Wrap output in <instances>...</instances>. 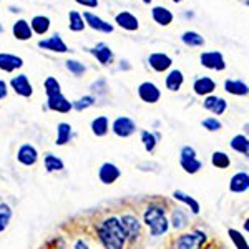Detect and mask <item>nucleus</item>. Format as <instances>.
<instances>
[{
  "mask_svg": "<svg viewBox=\"0 0 249 249\" xmlns=\"http://www.w3.org/2000/svg\"><path fill=\"white\" fill-rule=\"evenodd\" d=\"M71 136V126L68 123H60L57 126V144H65L70 142Z\"/></svg>",
  "mask_w": 249,
  "mask_h": 249,
  "instance_id": "nucleus-31",
  "label": "nucleus"
},
{
  "mask_svg": "<svg viewBox=\"0 0 249 249\" xmlns=\"http://www.w3.org/2000/svg\"><path fill=\"white\" fill-rule=\"evenodd\" d=\"M211 161L216 168H221V170H224V168H228L231 164L230 156H228L226 153H223V151H216V153H213Z\"/></svg>",
  "mask_w": 249,
  "mask_h": 249,
  "instance_id": "nucleus-34",
  "label": "nucleus"
},
{
  "mask_svg": "<svg viewBox=\"0 0 249 249\" xmlns=\"http://www.w3.org/2000/svg\"><path fill=\"white\" fill-rule=\"evenodd\" d=\"M173 2H175V3H179V2H183V0H173Z\"/></svg>",
  "mask_w": 249,
  "mask_h": 249,
  "instance_id": "nucleus-46",
  "label": "nucleus"
},
{
  "mask_svg": "<svg viewBox=\"0 0 249 249\" xmlns=\"http://www.w3.org/2000/svg\"><path fill=\"white\" fill-rule=\"evenodd\" d=\"M30 29L32 32H37L38 35H45L50 29V18L43 17V15H37V17L32 18Z\"/></svg>",
  "mask_w": 249,
  "mask_h": 249,
  "instance_id": "nucleus-25",
  "label": "nucleus"
},
{
  "mask_svg": "<svg viewBox=\"0 0 249 249\" xmlns=\"http://www.w3.org/2000/svg\"><path fill=\"white\" fill-rule=\"evenodd\" d=\"M98 232H100V239H102V243L105 244L107 249H122L123 248L126 236H124V232H123L120 219H116V218L105 219L102 223V226H100Z\"/></svg>",
  "mask_w": 249,
  "mask_h": 249,
  "instance_id": "nucleus-1",
  "label": "nucleus"
},
{
  "mask_svg": "<svg viewBox=\"0 0 249 249\" xmlns=\"http://www.w3.org/2000/svg\"><path fill=\"white\" fill-rule=\"evenodd\" d=\"M143 2H144V3H150V2H151V0H143Z\"/></svg>",
  "mask_w": 249,
  "mask_h": 249,
  "instance_id": "nucleus-47",
  "label": "nucleus"
},
{
  "mask_svg": "<svg viewBox=\"0 0 249 249\" xmlns=\"http://www.w3.org/2000/svg\"><path fill=\"white\" fill-rule=\"evenodd\" d=\"M173 226L175 228H183L184 226V216L181 211L173 213Z\"/></svg>",
  "mask_w": 249,
  "mask_h": 249,
  "instance_id": "nucleus-42",
  "label": "nucleus"
},
{
  "mask_svg": "<svg viewBox=\"0 0 249 249\" xmlns=\"http://www.w3.org/2000/svg\"><path fill=\"white\" fill-rule=\"evenodd\" d=\"M91 55H95L96 60H98L102 65H108V63H111V60H113V52H111V48L107 45V43H98L95 48H91Z\"/></svg>",
  "mask_w": 249,
  "mask_h": 249,
  "instance_id": "nucleus-16",
  "label": "nucleus"
},
{
  "mask_svg": "<svg viewBox=\"0 0 249 249\" xmlns=\"http://www.w3.org/2000/svg\"><path fill=\"white\" fill-rule=\"evenodd\" d=\"M144 223L150 226L153 236H161L168 231V221L164 218V211L158 206H150L144 213Z\"/></svg>",
  "mask_w": 249,
  "mask_h": 249,
  "instance_id": "nucleus-2",
  "label": "nucleus"
},
{
  "mask_svg": "<svg viewBox=\"0 0 249 249\" xmlns=\"http://www.w3.org/2000/svg\"><path fill=\"white\" fill-rule=\"evenodd\" d=\"M10 218H12V210L9 208V204L0 203V232L9 226Z\"/></svg>",
  "mask_w": 249,
  "mask_h": 249,
  "instance_id": "nucleus-33",
  "label": "nucleus"
},
{
  "mask_svg": "<svg viewBox=\"0 0 249 249\" xmlns=\"http://www.w3.org/2000/svg\"><path fill=\"white\" fill-rule=\"evenodd\" d=\"M7 96V83L3 80H0V100Z\"/></svg>",
  "mask_w": 249,
  "mask_h": 249,
  "instance_id": "nucleus-44",
  "label": "nucleus"
},
{
  "mask_svg": "<svg viewBox=\"0 0 249 249\" xmlns=\"http://www.w3.org/2000/svg\"><path fill=\"white\" fill-rule=\"evenodd\" d=\"M151 14H153V20L158 25L166 27L173 22V14L166 7H155V9L151 10Z\"/></svg>",
  "mask_w": 249,
  "mask_h": 249,
  "instance_id": "nucleus-22",
  "label": "nucleus"
},
{
  "mask_svg": "<svg viewBox=\"0 0 249 249\" xmlns=\"http://www.w3.org/2000/svg\"><path fill=\"white\" fill-rule=\"evenodd\" d=\"M14 37L17 40H29L32 38V29H30V23L27 20H17L14 23Z\"/></svg>",
  "mask_w": 249,
  "mask_h": 249,
  "instance_id": "nucleus-21",
  "label": "nucleus"
},
{
  "mask_svg": "<svg viewBox=\"0 0 249 249\" xmlns=\"http://www.w3.org/2000/svg\"><path fill=\"white\" fill-rule=\"evenodd\" d=\"M12 88L15 90V93H18L20 96H30L32 95V85L27 78V75H18V77H14L10 82Z\"/></svg>",
  "mask_w": 249,
  "mask_h": 249,
  "instance_id": "nucleus-12",
  "label": "nucleus"
},
{
  "mask_svg": "<svg viewBox=\"0 0 249 249\" xmlns=\"http://www.w3.org/2000/svg\"><path fill=\"white\" fill-rule=\"evenodd\" d=\"M115 20L124 30H130V32L138 30V18H136L133 14H130V12H122V14L116 15Z\"/></svg>",
  "mask_w": 249,
  "mask_h": 249,
  "instance_id": "nucleus-17",
  "label": "nucleus"
},
{
  "mask_svg": "<svg viewBox=\"0 0 249 249\" xmlns=\"http://www.w3.org/2000/svg\"><path fill=\"white\" fill-rule=\"evenodd\" d=\"M120 178V170L111 163H105L102 168H100V179L105 184H111L113 181Z\"/></svg>",
  "mask_w": 249,
  "mask_h": 249,
  "instance_id": "nucleus-18",
  "label": "nucleus"
},
{
  "mask_svg": "<svg viewBox=\"0 0 249 249\" xmlns=\"http://www.w3.org/2000/svg\"><path fill=\"white\" fill-rule=\"evenodd\" d=\"M45 91H47V96L62 93V90H60V83L57 82V78L48 77V78L45 80Z\"/></svg>",
  "mask_w": 249,
  "mask_h": 249,
  "instance_id": "nucleus-36",
  "label": "nucleus"
},
{
  "mask_svg": "<svg viewBox=\"0 0 249 249\" xmlns=\"http://www.w3.org/2000/svg\"><path fill=\"white\" fill-rule=\"evenodd\" d=\"M231 146L232 150H236L238 153L248 156L249 155V143H248V138L243 135H236L234 138L231 140Z\"/></svg>",
  "mask_w": 249,
  "mask_h": 249,
  "instance_id": "nucleus-27",
  "label": "nucleus"
},
{
  "mask_svg": "<svg viewBox=\"0 0 249 249\" xmlns=\"http://www.w3.org/2000/svg\"><path fill=\"white\" fill-rule=\"evenodd\" d=\"M206 241V234L201 231L191 232V234H183L178 239V249H199Z\"/></svg>",
  "mask_w": 249,
  "mask_h": 249,
  "instance_id": "nucleus-4",
  "label": "nucleus"
},
{
  "mask_svg": "<svg viewBox=\"0 0 249 249\" xmlns=\"http://www.w3.org/2000/svg\"><path fill=\"white\" fill-rule=\"evenodd\" d=\"M120 224H122V228H123L124 236H128L130 239H136V238H138V234H140V223H138V219H136V218H133V216H130V214H126V216H123V218L120 219Z\"/></svg>",
  "mask_w": 249,
  "mask_h": 249,
  "instance_id": "nucleus-10",
  "label": "nucleus"
},
{
  "mask_svg": "<svg viewBox=\"0 0 249 249\" xmlns=\"http://www.w3.org/2000/svg\"><path fill=\"white\" fill-rule=\"evenodd\" d=\"M38 47L45 48V50H50V52H58V53H65V52H68V47L65 45V42H63L58 34H55L53 37H50L47 40H40Z\"/></svg>",
  "mask_w": 249,
  "mask_h": 249,
  "instance_id": "nucleus-9",
  "label": "nucleus"
},
{
  "mask_svg": "<svg viewBox=\"0 0 249 249\" xmlns=\"http://www.w3.org/2000/svg\"><path fill=\"white\" fill-rule=\"evenodd\" d=\"M249 188V176L248 173H238L231 178L230 183V190L232 193H244Z\"/></svg>",
  "mask_w": 249,
  "mask_h": 249,
  "instance_id": "nucleus-19",
  "label": "nucleus"
},
{
  "mask_svg": "<svg viewBox=\"0 0 249 249\" xmlns=\"http://www.w3.org/2000/svg\"><path fill=\"white\" fill-rule=\"evenodd\" d=\"M135 130H136L135 122L131 118H128V116H120V118H116L113 123L115 135L122 136V138H126V136L133 135Z\"/></svg>",
  "mask_w": 249,
  "mask_h": 249,
  "instance_id": "nucleus-6",
  "label": "nucleus"
},
{
  "mask_svg": "<svg viewBox=\"0 0 249 249\" xmlns=\"http://www.w3.org/2000/svg\"><path fill=\"white\" fill-rule=\"evenodd\" d=\"M17 158H18V161L22 164H25V166H32V164H35V161H37L38 155H37V150H35L32 144H22L18 150Z\"/></svg>",
  "mask_w": 249,
  "mask_h": 249,
  "instance_id": "nucleus-13",
  "label": "nucleus"
},
{
  "mask_svg": "<svg viewBox=\"0 0 249 249\" xmlns=\"http://www.w3.org/2000/svg\"><path fill=\"white\" fill-rule=\"evenodd\" d=\"M173 196H175V199H179V201H181V203L188 204V206L191 208V211L195 213V214H198V213H199V203L196 201V199H193L191 196H188L186 193H183V191L176 190L175 193H173Z\"/></svg>",
  "mask_w": 249,
  "mask_h": 249,
  "instance_id": "nucleus-28",
  "label": "nucleus"
},
{
  "mask_svg": "<svg viewBox=\"0 0 249 249\" xmlns=\"http://www.w3.org/2000/svg\"><path fill=\"white\" fill-rule=\"evenodd\" d=\"M47 103H48V108H50V110L58 111V113H68V111L73 108V107H71V103L68 102V100L62 93L48 96Z\"/></svg>",
  "mask_w": 249,
  "mask_h": 249,
  "instance_id": "nucleus-11",
  "label": "nucleus"
},
{
  "mask_svg": "<svg viewBox=\"0 0 249 249\" xmlns=\"http://www.w3.org/2000/svg\"><path fill=\"white\" fill-rule=\"evenodd\" d=\"M201 65L210 70H224L226 63L219 52H204L201 53Z\"/></svg>",
  "mask_w": 249,
  "mask_h": 249,
  "instance_id": "nucleus-5",
  "label": "nucleus"
},
{
  "mask_svg": "<svg viewBox=\"0 0 249 249\" xmlns=\"http://www.w3.org/2000/svg\"><path fill=\"white\" fill-rule=\"evenodd\" d=\"M91 130L96 136H103L108 131V118L107 116H98L91 122Z\"/></svg>",
  "mask_w": 249,
  "mask_h": 249,
  "instance_id": "nucleus-32",
  "label": "nucleus"
},
{
  "mask_svg": "<svg viewBox=\"0 0 249 249\" xmlns=\"http://www.w3.org/2000/svg\"><path fill=\"white\" fill-rule=\"evenodd\" d=\"M226 107H228V103L224 102L223 98H219V96L213 95V96H208V98L204 100V108L213 111L214 115L224 113V111H226Z\"/></svg>",
  "mask_w": 249,
  "mask_h": 249,
  "instance_id": "nucleus-20",
  "label": "nucleus"
},
{
  "mask_svg": "<svg viewBox=\"0 0 249 249\" xmlns=\"http://www.w3.org/2000/svg\"><path fill=\"white\" fill-rule=\"evenodd\" d=\"M68 20H70L68 27H70L71 32H82L83 29H85V22H83V17L78 14L77 10H71L70 14H68Z\"/></svg>",
  "mask_w": 249,
  "mask_h": 249,
  "instance_id": "nucleus-30",
  "label": "nucleus"
},
{
  "mask_svg": "<svg viewBox=\"0 0 249 249\" xmlns=\"http://www.w3.org/2000/svg\"><path fill=\"white\" fill-rule=\"evenodd\" d=\"M95 103V98L93 96H83V98L77 100L75 103H71V107L77 108V110H85V108L91 107Z\"/></svg>",
  "mask_w": 249,
  "mask_h": 249,
  "instance_id": "nucleus-40",
  "label": "nucleus"
},
{
  "mask_svg": "<svg viewBox=\"0 0 249 249\" xmlns=\"http://www.w3.org/2000/svg\"><path fill=\"white\" fill-rule=\"evenodd\" d=\"M224 90L231 95H239V96L248 95V85L239 82V80H226L224 82Z\"/></svg>",
  "mask_w": 249,
  "mask_h": 249,
  "instance_id": "nucleus-24",
  "label": "nucleus"
},
{
  "mask_svg": "<svg viewBox=\"0 0 249 249\" xmlns=\"http://www.w3.org/2000/svg\"><path fill=\"white\" fill-rule=\"evenodd\" d=\"M181 166L186 173H196L203 166L199 160H196V151L191 146H184L181 150Z\"/></svg>",
  "mask_w": 249,
  "mask_h": 249,
  "instance_id": "nucleus-3",
  "label": "nucleus"
},
{
  "mask_svg": "<svg viewBox=\"0 0 249 249\" xmlns=\"http://www.w3.org/2000/svg\"><path fill=\"white\" fill-rule=\"evenodd\" d=\"M181 40H183L184 45H188V47H203L204 45V38L199 34H196V32H184Z\"/></svg>",
  "mask_w": 249,
  "mask_h": 249,
  "instance_id": "nucleus-29",
  "label": "nucleus"
},
{
  "mask_svg": "<svg viewBox=\"0 0 249 249\" xmlns=\"http://www.w3.org/2000/svg\"><path fill=\"white\" fill-rule=\"evenodd\" d=\"M193 88H195L196 95H208V93H213L216 88V83L213 82L211 78L208 77H203V78H198L195 82V85H193Z\"/></svg>",
  "mask_w": 249,
  "mask_h": 249,
  "instance_id": "nucleus-23",
  "label": "nucleus"
},
{
  "mask_svg": "<svg viewBox=\"0 0 249 249\" xmlns=\"http://www.w3.org/2000/svg\"><path fill=\"white\" fill-rule=\"evenodd\" d=\"M138 95H140V98H142L143 102H146V103H156L160 100V96H161L158 87H156L155 83H151V82L142 83L140 88H138Z\"/></svg>",
  "mask_w": 249,
  "mask_h": 249,
  "instance_id": "nucleus-7",
  "label": "nucleus"
},
{
  "mask_svg": "<svg viewBox=\"0 0 249 249\" xmlns=\"http://www.w3.org/2000/svg\"><path fill=\"white\" fill-rule=\"evenodd\" d=\"M83 18H85V25H90L91 29L96 32H103V34H111V32H113V25H111V23L105 22L103 18L96 17V15L90 14V12H85Z\"/></svg>",
  "mask_w": 249,
  "mask_h": 249,
  "instance_id": "nucleus-8",
  "label": "nucleus"
},
{
  "mask_svg": "<svg viewBox=\"0 0 249 249\" xmlns=\"http://www.w3.org/2000/svg\"><path fill=\"white\" fill-rule=\"evenodd\" d=\"M148 63L150 67L156 71H164L171 67V58L168 57L166 53H151L150 58H148Z\"/></svg>",
  "mask_w": 249,
  "mask_h": 249,
  "instance_id": "nucleus-15",
  "label": "nucleus"
},
{
  "mask_svg": "<svg viewBox=\"0 0 249 249\" xmlns=\"http://www.w3.org/2000/svg\"><path fill=\"white\" fill-rule=\"evenodd\" d=\"M75 2L83 7H90V9H95V7L98 5V0H75Z\"/></svg>",
  "mask_w": 249,
  "mask_h": 249,
  "instance_id": "nucleus-43",
  "label": "nucleus"
},
{
  "mask_svg": "<svg viewBox=\"0 0 249 249\" xmlns=\"http://www.w3.org/2000/svg\"><path fill=\"white\" fill-rule=\"evenodd\" d=\"M45 168H47V171H50V173L60 171V170H63V161L53 155H47L45 156Z\"/></svg>",
  "mask_w": 249,
  "mask_h": 249,
  "instance_id": "nucleus-35",
  "label": "nucleus"
},
{
  "mask_svg": "<svg viewBox=\"0 0 249 249\" xmlns=\"http://www.w3.org/2000/svg\"><path fill=\"white\" fill-rule=\"evenodd\" d=\"M23 65V60L17 55L10 53H0V70L3 71H14Z\"/></svg>",
  "mask_w": 249,
  "mask_h": 249,
  "instance_id": "nucleus-14",
  "label": "nucleus"
},
{
  "mask_svg": "<svg viewBox=\"0 0 249 249\" xmlns=\"http://www.w3.org/2000/svg\"><path fill=\"white\" fill-rule=\"evenodd\" d=\"M75 248H77V249H88V246H87L85 243H83V241H78L77 246H75Z\"/></svg>",
  "mask_w": 249,
  "mask_h": 249,
  "instance_id": "nucleus-45",
  "label": "nucleus"
},
{
  "mask_svg": "<svg viewBox=\"0 0 249 249\" xmlns=\"http://www.w3.org/2000/svg\"><path fill=\"white\" fill-rule=\"evenodd\" d=\"M142 140L144 143V148H146V151H153L155 146H156V136L153 133H150V131H143L142 133Z\"/></svg>",
  "mask_w": 249,
  "mask_h": 249,
  "instance_id": "nucleus-39",
  "label": "nucleus"
},
{
  "mask_svg": "<svg viewBox=\"0 0 249 249\" xmlns=\"http://www.w3.org/2000/svg\"><path fill=\"white\" fill-rule=\"evenodd\" d=\"M183 85V73L179 70H171L166 77V88L171 91H178Z\"/></svg>",
  "mask_w": 249,
  "mask_h": 249,
  "instance_id": "nucleus-26",
  "label": "nucleus"
},
{
  "mask_svg": "<svg viewBox=\"0 0 249 249\" xmlns=\"http://www.w3.org/2000/svg\"><path fill=\"white\" fill-rule=\"evenodd\" d=\"M203 126L206 128V130H210V131H218V130H221V123L216 118H206V120H203Z\"/></svg>",
  "mask_w": 249,
  "mask_h": 249,
  "instance_id": "nucleus-41",
  "label": "nucleus"
},
{
  "mask_svg": "<svg viewBox=\"0 0 249 249\" xmlns=\"http://www.w3.org/2000/svg\"><path fill=\"white\" fill-rule=\"evenodd\" d=\"M67 68L75 75V77H80V75L85 73V67H83V63L77 62V60H68V62H67Z\"/></svg>",
  "mask_w": 249,
  "mask_h": 249,
  "instance_id": "nucleus-38",
  "label": "nucleus"
},
{
  "mask_svg": "<svg viewBox=\"0 0 249 249\" xmlns=\"http://www.w3.org/2000/svg\"><path fill=\"white\" fill-rule=\"evenodd\" d=\"M230 238L232 239V243L236 244L238 249H248V243H246V239L243 238L241 232H238L236 230H230Z\"/></svg>",
  "mask_w": 249,
  "mask_h": 249,
  "instance_id": "nucleus-37",
  "label": "nucleus"
}]
</instances>
